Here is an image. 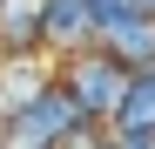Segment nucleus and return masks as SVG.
Listing matches in <instances>:
<instances>
[{
    "label": "nucleus",
    "instance_id": "nucleus-6",
    "mask_svg": "<svg viewBox=\"0 0 155 149\" xmlns=\"http://www.w3.org/2000/svg\"><path fill=\"white\" fill-rule=\"evenodd\" d=\"M47 81H54V74H47L34 54L0 61V115H20L27 102H41V95H47Z\"/></svg>",
    "mask_w": 155,
    "mask_h": 149
},
{
    "label": "nucleus",
    "instance_id": "nucleus-2",
    "mask_svg": "<svg viewBox=\"0 0 155 149\" xmlns=\"http://www.w3.org/2000/svg\"><path fill=\"white\" fill-rule=\"evenodd\" d=\"M61 88L88 109V122H115L121 88H128V68L108 61L101 47H81V54H68V61H61Z\"/></svg>",
    "mask_w": 155,
    "mask_h": 149
},
{
    "label": "nucleus",
    "instance_id": "nucleus-7",
    "mask_svg": "<svg viewBox=\"0 0 155 149\" xmlns=\"http://www.w3.org/2000/svg\"><path fill=\"white\" fill-rule=\"evenodd\" d=\"M108 129H115V136H155V68H148V74H128L121 109H115Z\"/></svg>",
    "mask_w": 155,
    "mask_h": 149
},
{
    "label": "nucleus",
    "instance_id": "nucleus-9",
    "mask_svg": "<svg viewBox=\"0 0 155 149\" xmlns=\"http://www.w3.org/2000/svg\"><path fill=\"white\" fill-rule=\"evenodd\" d=\"M0 129H7V115H0Z\"/></svg>",
    "mask_w": 155,
    "mask_h": 149
},
{
    "label": "nucleus",
    "instance_id": "nucleus-3",
    "mask_svg": "<svg viewBox=\"0 0 155 149\" xmlns=\"http://www.w3.org/2000/svg\"><path fill=\"white\" fill-rule=\"evenodd\" d=\"M94 47H101L108 61H121L128 74H148V68H155V20L121 14V20H108V27L94 34Z\"/></svg>",
    "mask_w": 155,
    "mask_h": 149
},
{
    "label": "nucleus",
    "instance_id": "nucleus-8",
    "mask_svg": "<svg viewBox=\"0 0 155 149\" xmlns=\"http://www.w3.org/2000/svg\"><path fill=\"white\" fill-rule=\"evenodd\" d=\"M0 149H7V129H0Z\"/></svg>",
    "mask_w": 155,
    "mask_h": 149
},
{
    "label": "nucleus",
    "instance_id": "nucleus-1",
    "mask_svg": "<svg viewBox=\"0 0 155 149\" xmlns=\"http://www.w3.org/2000/svg\"><path fill=\"white\" fill-rule=\"evenodd\" d=\"M81 122H88V109L74 102V95L61 88V74H54L41 102H27L20 115H7V149H61Z\"/></svg>",
    "mask_w": 155,
    "mask_h": 149
},
{
    "label": "nucleus",
    "instance_id": "nucleus-4",
    "mask_svg": "<svg viewBox=\"0 0 155 149\" xmlns=\"http://www.w3.org/2000/svg\"><path fill=\"white\" fill-rule=\"evenodd\" d=\"M47 47V0H0V61Z\"/></svg>",
    "mask_w": 155,
    "mask_h": 149
},
{
    "label": "nucleus",
    "instance_id": "nucleus-5",
    "mask_svg": "<svg viewBox=\"0 0 155 149\" xmlns=\"http://www.w3.org/2000/svg\"><path fill=\"white\" fill-rule=\"evenodd\" d=\"M94 47V0H47V54H81Z\"/></svg>",
    "mask_w": 155,
    "mask_h": 149
}]
</instances>
